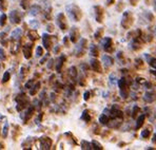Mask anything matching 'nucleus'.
<instances>
[{
  "instance_id": "obj_22",
  "label": "nucleus",
  "mask_w": 156,
  "mask_h": 150,
  "mask_svg": "<svg viewBox=\"0 0 156 150\" xmlns=\"http://www.w3.org/2000/svg\"><path fill=\"white\" fill-rule=\"evenodd\" d=\"M102 63H104L105 68H110V67H112L114 64V60L109 55H104L102 56Z\"/></svg>"
},
{
  "instance_id": "obj_8",
  "label": "nucleus",
  "mask_w": 156,
  "mask_h": 150,
  "mask_svg": "<svg viewBox=\"0 0 156 150\" xmlns=\"http://www.w3.org/2000/svg\"><path fill=\"white\" fill-rule=\"evenodd\" d=\"M101 45L107 53H112L114 51V42L111 37H105L101 41Z\"/></svg>"
},
{
  "instance_id": "obj_6",
  "label": "nucleus",
  "mask_w": 156,
  "mask_h": 150,
  "mask_svg": "<svg viewBox=\"0 0 156 150\" xmlns=\"http://www.w3.org/2000/svg\"><path fill=\"white\" fill-rule=\"evenodd\" d=\"M94 16H95V20L98 24H102L105 20V9L101 5H94Z\"/></svg>"
},
{
  "instance_id": "obj_13",
  "label": "nucleus",
  "mask_w": 156,
  "mask_h": 150,
  "mask_svg": "<svg viewBox=\"0 0 156 150\" xmlns=\"http://www.w3.org/2000/svg\"><path fill=\"white\" fill-rule=\"evenodd\" d=\"M90 66L92 68V70L94 72L97 73H102V67H101V63L97 59V57H94V58H91L90 60Z\"/></svg>"
},
{
  "instance_id": "obj_28",
  "label": "nucleus",
  "mask_w": 156,
  "mask_h": 150,
  "mask_svg": "<svg viewBox=\"0 0 156 150\" xmlns=\"http://www.w3.org/2000/svg\"><path fill=\"white\" fill-rule=\"evenodd\" d=\"M104 27H98L97 31L95 32V34H94V38L96 39V40H99V39H101V37H104Z\"/></svg>"
},
{
  "instance_id": "obj_35",
  "label": "nucleus",
  "mask_w": 156,
  "mask_h": 150,
  "mask_svg": "<svg viewBox=\"0 0 156 150\" xmlns=\"http://www.w3.org/2000/svg\"><path fill=\"white\" fill-rule=\"evenodd\" d=\"M30 4H31V0H21V1H20V6H21L23 10L30 9Z\"/></svg>"
},
{
  "instance_id": "obj_48",
  "label": "nucleus",
  "mask_w": 156,
  "mask_h": 150,
  "mask_svg": "<svg viewBox=\"0 0 156 150\" xmlns=\"http://www.w3.org/2000/svg\"><path fill=\"white\" fill-rule=\"evenodd\" d=\"M129 2L132 6H136L139 3V0H129Z\"/></svg>"
},
{
  "instance_id": "obj_41",
  "label": "nucleus",
  "mask_w": 156,
  "mask_h": 150,
  "mask_svg": "<svg viewBox=\"0 0 156 150\" xmlns=\"http://www.w3.org/2000/svg\"><path fill=\"white\" fill-rule=\"evenodd\" d=\"M144 17H146L150 22H152L153 20H154V15H153L151 12H146V13H144Z\"/></svg>"
},
{
  "instance_id": "obj_33",
  "label": "nucleus",
  "mask_w": 156,
  "mask_h": 150,
  "mask_svg": "<svg viewBox=\"0 0 156 150\" xmlns=\"http://www.w3.org/2000/svg\"><path fill=\"white\" fill-rule=\"evenodd\" d=\"M39 88H40V82H36V84L34 85L31 89H30V94H31V95H35V94L38 92Z\"/></svg>"
},
{
  "instance_id": "obj_31",
  "label": "nucleus",
  "mask_w": 156,
  "mask_h": 150,
  "mask_svg": "<svg viewBox=\"0 0 156 150\" xmlns=\"http://www.w3.org/2000/svg\"><path fill=\"white\" fill-rule=\"evenodd\" d=\"M43 15H44V18L47 20H51L52 19V8H51V6L49 5L47 9H45Z\"/></svg>"
},
{
  "instance_id": "obj_25",
  "label": "nucleus",
  "mask_w": 156,
  "mask_h": 150,
  "mask_svg": "<svg viewBox=\"0 0 156 150\" xmlns=\"http://www.w3.org/2000/svg\"><path fill=\"white\" fill-rule=\"evenodd\" d=\"M144 121H146V115L144 114H141L138 116V119H137V122H136V130H138L139 128H141L143 125L144 124Z\"/></svg>"
},
{
  "instance_id": "obj_45",
  "label": "nucleus",
  "mask_w": 156,
  "mask_h": 150,
  "mask_svg": "<svg viewBox=\"0 0 156 150\" xmlns=\"http://www.w3.org/2000/svg\"><path fill=\"white\" fill-rule=\"evenodd\" d=\"M47 31L50 32V33H53V32H54V25L52 24H49L47 25Z\"/></svg>"
},
{
  "instance_id": "obj_53",
  "label": "nucleus",
  "mask_w": 156,
  "mask_h": 150,
  "mask_svg": "<svg viewBox=\"0 0 156 150\" xmlns=\"http://www.w3.org/2000/svg\"><path fill=\"white\" fill-rule=\"evenodd\" d=\"M114 3H115V0H107V5L108 6L112 5V4H114Z\"/></svg>"
},
{
  "instance_id": "obj_37",
  "label": "nucleus",
  "mask_w": 156,
  "mask_h": 150,
  "mask_svg": "<svg viewBox=\"0 0 156 150\" xmlns=\"http://www.w3.org/2000/svg\"><path fill=\"white\" fill-rule=\"evenodd\" d=\"M0 59L3 61H5L8 59V54H6L5 50L3 48H0Z\"/></svg>"
},
{
  "instance_id": "obj_42",
  "label": "nucleus",
  "mask_w": 156,
  "mask_h": 150,
  "mask_svg": "<svg viewBox=\"0 0 156 150\" xmlns=\"http://www.w3.org/2000/svg\"><path fill=\"white\" fill-rule=\"evenodd\" d=\"M30 25H31L32 27V29H38L39 27V22H38V20H31V21H30Z\"/></svg>"
},
{
  "instance_id": "obj_36",
  "label": "nucleus",
  "mask_w": 156,
  "mask_h": 150,
  "mask_svg": "<svg viewBox=\"0 0 156 150\" xmlns=\"http://www.w3.org/2000/svg\"><path fill=\"white\" fill-rule=\"evenodd\" d=\"M6 21H8V16L4 13H2L0 16V27H5Z\"/></svg>"
},
{
  "instance_id": "obj_5",
  "label": "nucleus",
  "mask_w": 156,
  "mask_h": 150,
  "mask_svg": "<svg viewBox=\"0 0 156 150\" xmlns=\"http://www.w3.org/2000/svg\"><path fill=\"white\" fill-rule=\"evenodd\" d=\"M54 39L55 36H52L48 33L42 34V43H43V47L47 51H51L53 48V45H54Z\"/></svg>"
},
{
  "instance_id": "obj_10",
  "label": "nucleus",
  "mask_w": 156,
  "mask_h": 150,
  "mask_svg": "<svg viewBox=\"0 0 156 150\" xmlns=\"http://www.w3.org/2000/svg\"><path fill=\"white\" fill-rule=\"evenodd\" d=\"M39 145H40V149L43 150L51 149L53 145V141L49 137H41L39 138Z\"/></svg>"
},
{
  "instance_id": "obj_16",
  "label": "nucleus",
  "mask_w": 156,
  "mask_h": 150,
  "mask_svg": "<svg viewBox=\"0 0 156 150\" xmlns=\"http://www.w3.org/2000/svg\"><path fill=\"white\" fill-rule=\"evenodd\" d=\"M22 37V30L21 29H15L11 34V40L12 41H17V42H20Z\"/></svg>"
},
{
  "instance_id": "obj_54",
  "label": "nucleus",
  "mask_w": 156,
  "mask_h": 150,
  "mask_svg": "<svg viewBox=\"0 0 156 150\" xmlns=\"http://www.w3.org/2000/svg\"><path fill=\"white\" fill-rule=\"evenodd\" d=\"M152 143L153 144H156V133L153 135V138H152Z\"/></svg>"
},
{
  "instance_id": "obj_49",
  "label": "nucleus",
  "mask_w": 156,
  "mask_h": 150,
  "mask_svg": "<svg viewBox=\"0 0 156 150\" xmlns=\"http://www.w3.org/2000/svg\"><path fill=\"white\" fill-rule=\"evenodd\" d=\"M27 69L26 68V67H22V68H21V76H22V77H23V76L27 73Z\"/></svg>"
},
{
  "instance_id": "obj_19",
  "label": "nucleus",
  "mask_w": 156,
  "mask_h": 150,
  "mask_svg": "<svg viewBox=\"0 0 156 150\" xmlns=\"http://www.w3.org/2000/svg\"><path fill=\"white\" fill-rule=\"evenodd\" d=\"M66 60V55H61V56H59L58 60H57L56 64H55V68H56V71L58 73L61 72V70H62V67H63V64H65Z\"/></svg>"
},
{
  "instance_id": "obj_44",
  "label": "nucleus",
  "mask_w": 156,
  "mask_h": 150,
  "mask_svg": "<svg viewBox=\"0 0 156 150\" xmlns=\"http://www.w3.org/2000/svg\"><path fill=\"white\" fill-rule=\"evenodd\" d=\"M34 79H31V80H29V82L26 84V88H27V89H31L32 87H33V85H34Z\"/></svg>"
},
{
  "instance_id": "obj_2",
  "label": "nucleus",
  "mask_w": 156,
  "mask_h": 150,
  "mask_svg": "<svg viewBox=\"0 0 156 150\" xmlns=\"http://www.w3.org/2000/svg\"><path fill=\"white\" fill-rule=\"evenodd\" d=\"M15 101H16V104H17V105H16V109H17V111L20 112L23 109H26L27 106H29L30 98L26 93H19L16 95Z\"/></svg>"
},
{
  "instance_id": "obj_7",
  "label": "nucleus",
  "mask_w": 156,
  "mask_h": 150,
  "mask_svg": "<svg viewBox=\"0 0 156 150\" xmlns=\"http://www.w3.org/2000/svg\"><path fill=\"white\" fill-rule=\"evenodd\" d=\"M56 24L61 31H66V30L69 29L68 20H66V17L63 13H59L58 15L56 16Z\"/></svg>"
},
{
  "instance_id": "obj_12",
  "label": "nucleus",
  "mask_w": 156,
  "mask_h": 150,
  "mask_svg": "<svg viewBox=\"0 0 156 150\" xmlns=\"http://www.w3.org/2000/svg\"><path fill=\"white\" fill-rule=\"evenodd\" d=\"M70 40L73 43H76L78 40L80 39V31L77 27H72L70 30Z\"/></svg>"
},
{
  "instance_id": "obj_29",
  "label": "nucleus",
  "mask_w": 156,
  "mask_h": 150,
  "mask_svg": "<svg viewBox=\"0 0 156 150\" xmlns=\"http://www.w3.org/2000/svg\"><path fill=\"white\" fill-rule=\"evenodd\" d=\"M144 100H146V101H148V103H153L156 100V95L154 93H152V92H148L144 95Z\"/></svg>"
},
{
  "instance_id": "obj_56",
  "label": "nucleus",
  "mask_w": 156,
  "mask_h": 150,
  "mask_svg": "<svg viewBox=\"0 0 156 150\" xmlns=\"http://www.w3.org/2000/svg\"><path fill=\"white\" fill-rule=\"evenodd\" d=\"M0 149H4V145L3 144H0Z\"/></svg>"
},
{
  "instance_id": "obj_32",
  "label": "nucleus",
  "mask_w": 156,
  "mask_h": 150,
  "mask_svg": "<svg viewBox=\"0 0 156 150\" xmlns=\"http://www.w3.org/2000/svg\"><path fill=\"white\" fill-rule=\"evenodd\" d=\"M92 149H95V150H102L104 149V146H102L101 144H100L99 142H97V141H92Z\"/></svg>"
},
{
  "instance_id": "obj_50",
  "label": "nucleus",
  "mask_w": 156,
  "mask_h": 150,
  "mask_svg": "<svg viewBox=\"0 0 156 150\" xmlns=\"http://www.w3.org/2000/svg\"><path fill=\"white\" fill-rule=\"evenodd\" d=\"M53 64H55L54 60H53V59H50L49 64H48V69H53Z\"/></svg>"
},
{
  "instance_id": "obj_51",
  "label": "nucleus",
  "mask_w": 156,
  "mask_h": 150,
  "mask_svg": "<svg viewBox=\"0 0 156 150\" xmlns=\"http://www.w3.org/2000/svg\"><path fill=\"white\" fill-rule=\"evenodd\" d=\"M123 6H125V4H123V2L122 1H120V2H119V5L118 6H117V11H118V12H120V8H123Z\"/></svg>"
},
{
  "instance_id": "obj_17",
  "label": "nucleus",
  "mask_w": 156,
  "mask_h": 150,
  "mask_svg": "<svg viewBox=\"0 0 156 150\" xmlns=\"http://www.w3.org/2000/svg\"><path fill=\"white\" fill-rule=\"evenodd\" d=\"M110 119H111V116H110V111L105 110L104 113L99 116V122L101 125H108V124L110 123Z\"/></svg>"
},
{
  "instance_id": "obj_38",
  "label": "nucleus",
  "mask_w": 156,
  "mask_h": 150,
  "mask_svg": "<svg viewBox=\"0 0 156 150\" xmlns=\"http://www.w3.org/2000/svg\"><path fill=\"white\" fill-rule=\"evenodd\" d=\"M69 74H70V76L72 78H76L77 76V70L75 67H72V68L69 69Z\"/></svg>"
},
{
  "instance_id": "obj_14",
  "label": "nucleus",
  "mask_w": 156,
  "mask_h": 150,
  "mask_svg": "<svg viewBox=\"0 0 156 150\" xmlns=\"http://www.w3.org/2000/svg\"><path fill=\"white\" fill-rule=\"evenodd\" d=\"M33 43H26V45L22 47V53H23V56L26 59H31L32 55H33Z\"/></svg>"
},
{
  "instance_id": "obj_24",
  "label": "nucleus",
  "mask_w": 156,
  "mask_h": 150,
  "mask_svg": "<svg viewBox=\"0 0 156 150\" xmlns=\"http://www.w3.org/2000/svg\"><path fill=\"white\" fill-rule=\"evenodd\" d=\"M151 133H152V127L151 126H148L144 130L141 131V134L140 137L143 138H149L151 137Z\"/></svg>"
},
{
  "instance_id": "obj_55",
  "label": "nucleus",
  "mask_w": 156,
  "mask_h": 150,
  "mask_svg": "<svg viewBox=\"0 0 156 150\" xmlns=\"http://www.w3.org/2000/svg\"><path fill=\"white\" fill-rule=\"evenodd\" d=\"M59 51H60V47H59V46H57L56 49H55V53H56V54H57V53H58Z\"/></svg>"
},
{
  "instance_id": "obj_23",
  "label": "nucleus",
  "mask_w": 156,
  "mask_h": 150,
  "mask_svg": "<svg viewBox=\"0 0 156 150\" xmlns=\"http://www.w3.org/2000/svg\"><path fill=\"white\" fill-rule=\"evenodd\" d=\"M65 135L66 137H68V140L70 141V143L73 145V146H76V145L78 144L77 143V138L74 137V134H73L72 132H66Z\"/></svg>"
},
{
  "instance_id": "obj_27",
  "label": "nucleus",
  "mask_w": 156,
  "mask_h": 150,
  "mask_svg": "<svg viewBox=\"0 0 156 150\" xmlns=\"http://www.w3.org/2000/svg\"><path fill=\"white\" fill-rule=\"evenodd\" d=\"M9 9V1L8 0H0V12L4 13Z\"/></svg>"
},
{
  "instance_id": "obj_4",
  "label": "nucleus",
  "mask_w": 156,
  "mask_h": 150,
  "mask_svg": "<svg viewBox=\"0 0 156 150\" xmlns=\"http://www.w3.org/2000/svg\"><path fill=\"white\" fill-rule=\"evenodd\" d=\"M118 87H119V90H120V95L121 97L123 98H127L129 96V93H130V84L129 82L127 80L126 77H121L118 82Z\"/></svg>"
},
{
  "instance_id": "obj_46",
  "label": "nucleus",
  "mask_w": 156,
  "mask_h": 150,
  "mask_svg": "<svg viewBox=\"0 0 156 150\" xmlns=\"http://www.w3.org/2000/svg\"><path fill=\"white\" fill-rule=\"evenodd\" d=\"M91 93H90V91H87L86 93H84V95H83V100L84 101H89L90 100V97H91Z\"/></svg>"
},
{
  "instance_id": "obj_15",
  "label": "nucleus",
  "mask_w": 156,
  "mask_h": 150,
  "mask_svg": "<svg viewBox=\"0 0 156 150\" xmlns=\"http://www.w3.org/2000/svg\"><path fill=\"white\" fill-rule=\"evenodd\" d=\"M34 112H35V107H34V106H31V107L27 108V111L21 115V117H22V119H23L24 123H27V121L33 116Z\"/></svg>"
},
{
  "instance_id": "obj_43",
  "label": "nucleus",
  "mask_w": 156,
  "mask_h": 150,
  "mask_svg": "<svg viewBox=\"0 0 156 150\" xmlns=\"http://www.w3.org/2000/svg\"><path fill=\"white\" fill-rule=\"evenodd\" d=\"M148 63L153 69H156V58H154V57H151V58L149 59Z\"/></svg>"
},
{
  "instance_id": "obj_57",
  "label": "nucleus",
  "mask_w": 156,
  "mask_h": 150,
  "mask_svg": "<svg viewBox=\"0 0 156 150\" xmlns=\"http://www.w3.org/2000/svg\"><path fill=\"white\" fill-rule=\"evenodd\" d=\"M155 9H156V0H155Z\"/></svg>"
},
{
  "instance_id": "obj_47",
  "label": "nucleus",
  "mask_w": 156,
  "mask_h": 150,
  "mask_svg": "<svg viewBox=\"0 0 156 150\" xmlns=\"http://www.w3.org/2000/svg\"><path fill=\"white\" fill-rule=\"evenodd\" d=\"M138 111H139V108L137 107V106H135L134 109H133V112H132V116L133 117L136 116V114H137V112H138Z\"/></svg>"
},
{
  "instance_id": "obj_21",
  "label": "nucleus",
  "mask_w": 156,
  "mask_h": 150,
  "mask_svg": "<svg viewBox=\"0 0 156 150\" xmlns=\"http://www.w3.org/2000/svg\"><path fill=\"white\" fill-rule=\"evenodd\" d=\"M80 119H81L83 122H86L87 124L91 123V121H92V114H91V111H90V110H89V109L84 110V111L82 112L81 117H80Z\"/></svg>"
},
{
  "instance_id": "obj_3",
  "label": "nucleus",
  "mask_w": 156,
  "mask_h": 150,
  "mask_svg": "<svg viewBox=\"0 0 156 150\" xmlns=\"http://www.w3.org/2000/svg\"><path fill=\"white\" fill-rule=\"evenodd\" d=\"M133 24H134V15H133V13L130 12V11H126V12L122 14L120 25L125 30H130V27H132Z\"/></svg>"
},
{
  "instance_id": "obj_30",
  "label": "nucleus",
  "mask_w": 156,
  "mask_h": 150,
  "mask_svg": "<svg viewBox=\"0 0 156 150\" xmlns=\"http://www.w3.org/2000/svg\"><path fill=\"white\" fill-rule=\"evenodd\" d=\"M80 148H81V149H86V150L92 149V144H91V143H89L88 141L82 140L81 142H80Z\"/></svg>"
},
{
  "instance_id": "obj_1",
  "label": "nucleus",
  "mask_w": 156,
  "mask_h": 150,
  "mask_svg": "<svg viewBox=\"0 0 156 150\" xmlns=\"http://www.w3.org/2000/svg\"><path fill=\"white\" fill-rule=\"evenodd\" d=\"M66 13H68V16L70 17V19H72L73 21L78 22L82 19L83 14H82L81 9H80L77 4H74V3L69 4V5H66Z\"/></svg>"
},
{
  "instance_id": "obj_34",
  "label": "nucleus",
  "mask_w": 156,
  "mask_h": 150,
  "mask_svg": "<svg viewBox=\"0 0 156 150\" xmlns=\"http://www.w3.org/2000/svg\"><path fill=\"white\" fill-rule=\"evenodd\" d=\"M10 79H11V72L10 71H5L3 76H2V80H1L2 84H6Z\"/></svg>"
},
{
  "instance_id": "obj_18",
  "label": "nucleus",
  "mask_w": 156,
  "mask_h": 150,
  "mask_svg": "<svg viewBox=\"0 0 156 150\" xmlns=\"http://www.w3.org/2000/svg\"><path fill=\"white\" fill-rule=\"evenodd\" d=\"M27 37H29V39L32 41V42H35V41H37L38 39L40 38V36H39L37 30L32 29V30H30V31L27 32Z\"/></svg>"
},
{
  "instance_id": "obj_39",
  "label": "nucleus",
  "mask_w": 156,
  "mask_h": 150,
  "mask_svg": "<svg viewBox=\"0 0 156 150\" xmlns=\"http://www.w3.org/2000/svg\"><path fill=\"white\" fill-rule=\"evenodd\" d=\"M44 55V52H43V48L40 47V46H38L37 48H36V56L37 57H41Z\"/></svg>"
},
{
  "instance_id": "obj_9",
  "label": "nucleus",
  "mask_w": 156,
  "mask_h": 150,
  "mask_svg": "<svg viewBox=\"0 0 156 150\" xmlns=\"http://www.w3.org/2000/svg\"><path fill=\"white\" fill-rule=\"evenodd\" d=\"M9 18H10L11 22H12L13 24H21L22 14L20 13L19 11L14 10L10 14H9Z\"/></svg>"
},
{
  "instance_id": "obj_20",
  "label": "nucleus",
  "mask_w": 156,
  "mask_h": 150,
  "mask_svg": "<svg viewBox=\"0 0 156 150\" xmlns=\"http://www.w3.org/2000/svg\"><path fill=\"white\" fill-rule=\"evenodd\" d=\"M41 12V6L38 4H34V5L30 6L29 9V14L31 16H37L38 14H40Z\"/></svg>"
},
{
  "instance_id": "obj_26",
  "label": "nucleus",
  "mask_w": 156,
  "mask_h": 150,
  "mask_svg": "<svg viewBox=\"0 0 156 150\" xmlns=\"http://www.w3.org/2000/svg\"><path fill=\"white\" fill-rule=\"evenodd\" d=\"M90 54L93 57H98V56H99V51H98L97 46H95V45H91L90 46Z\"/></svg>"
},
{
  "instance_id": "obj_52",
  "label": "nucleus",
  "mask_w": 156,
  "mask_h": 150,
  "mask_svg": "<svg viewBox=\"0 0 156 150\" xmlns=\"http://www.w3.org/2000/svg\"><path fill=\"white\" fill-rule=\"evenodd\" d=\"M69 38L70 37H68V36H66L65 38H63V42H65V45H66V47H69Z\"/></svg>"
},
{
  "instance_id": "obj_11",
  "label": "nucleus",
  "mask_w": 156,
  "mask_h": 150,
  "mask_svg": "<svg viewBox=\"0 0 156 150\" xmlns=\"http://www.w3.org/2000/svg\"><path fill=\"white\" fill-rule=\"evenodd\" d=\"M87 48H88V40H87L86 38L80 39V42H79V45H78L77 50H76V56L77 57L83 56Z\"/></svg>"
},
{
  "instance_id": "obj_40",
  "label": "nucleus",
  "mask_w": 156,
  "mask_h": 150,
  "mask_svg": "<svg viewBox=\"0 0 156 150\" xmlns=\"http://www.w3.org/2000/svg\"><path fill=\"white\" fill-rule=\"evenodd\" d=\"M9 129H10V125H9V124L6 123L5 125H4V127H3V131H2V137H3L4 138L8 137V134H9Z\"/></svg>"
}]
</instances>
